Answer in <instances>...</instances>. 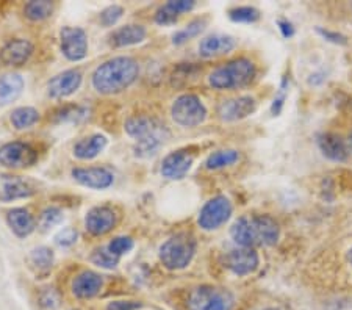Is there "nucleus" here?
<instances>
[{
	"mask_svg": "<svg viewBox=\"0 0 352 310\" xmlns=\"http://www.w3.org/2000/svg\"><path fill=\"white\" fill-rule=\"evenodd\" d=\"M140 74L138 63L130 56H115L102 63L93 74V87L100 94L122 93Z\"/></svg>",
	"mask_w": 352,
	"mask_h": 310,
	"instance_id": "f257e3e1",
	"label": "nucleus"
},
{
	"mask_svg": "<svg viewBox=\"0 0 352 310\" xmlns=\"http://www.w3.org/2000/svg\"><path fill=\"white\" fill-rule=\"evenodd\" d=\"M230 235L240 247L274 246L279 241L280 228L274 218L268 215L241 217L230 229Z\"/></svg>",
	"mask_w": 352,
	"mask_h": 310,
	"instance_id": "f03ea898",
	"label": "nucleus"
},
{
	"mask_svg": "<svg viewBox=\"0 0 352 310\" xmlns=\"http://www.w3.org/2000/svg\"><path fill=\"white\" fill-rule=\"evenodd\" d=\"M126 132L136 141L135 152L140 157H151L166 143L168 129L154 118L133 116L126 122Z\"/></svg>",
	"mask_w": 352,
	"mask_h": 310,
	"instance_id": "7ed1b4c3",
	"label": "nucleus"
},
{
	"mask_svg": "<svg viewBox=\"0 0 352 310\" xmlns=\"http://www.w3.org/2000/svg\"><path fill=\"white\" fill-rule=\"evenodd\" d=\"M255 77V65L248 58L232 60L219 66L208 77L210 87L214 89H238L251 83Z\"/></svg>",
	"mask_w": 352,
	"mask_h": 310,
	"instance_id": "20e7f679",
	"label": "nucleus"
},
{
	"mask_svg": "<svg viewBox=\"0 0 352 310\" xmlns=\"http://www.w3.org/2000/svg\"><path fill=\"white\" fill-rule=\"evenodd\" d=\"M196 239L191 234H177L164 241L160 247V262L168 269H184L191 263L196 254Z\"/></svg>",
	"mask_w": 352,
	"mask_h": 310,
	"instance_id": "39448f33",
	"label": "nucleus"
},
{
	"mask_svg": "<svg viewBox=\"0 0 352 310\" xmlns=\"http://www.w3.org/2000/svg\"><path fill=\"white\" fill-rule=\"evenodd\" d=\"M235 298L227 289L213 285H201L191 291L190 310H232Z\"/></svg>",
	"mask_w": 352,
	"mask_h": 310,
	"instance_id": "423d86ee",
	"label": "nucleus"
},
{
	"mask_svg": "<svg viewBox=\"0 0 352 310\" xmlns=\"http://www.w3.org/2000/svg\"><path fill=\"white\" fill-rule=\"evenodd\" d=\"M173 120L182 127H196L207 120V109L196 94H182L174 100Z\"/></svg>",
	"mask_w": 352,
	"mask_h": 310,
	"instance_id": "0eeeda50",
	"label": "nucleus"
},
{
	"mask_svg": "<svg viewBox=\"0 0 352 310\" xmlns=\"http://www.w3.org/2000/svg\"><path fill=\"white\" fill-rule=\"evenodd\" d=\"M232 204L226 196H217L210 199L206 206L202 207L199 213L197 223L204 230H217L221 225L229 221L232 217Z\"/></svg>",
	"mask_w": 352,
	"mask_h": 310,
	"instance_id": "6e6552de",
	"label": "nucleus"
},
{
	"mask_svg": "<svg viewBox=\"0 0 352 310\" xmlns=\"http://www.w3.org/2000/svg\"><path fill=\"white\" fill-rule=\"evenodd\" d=\"M38 160L36 151L25 143L21 141H14V143L3 144L0 148V165L11 168V169H21L35 165Z\"/></svg>",
	"mask_w": 352,
	"mask_h": 310,
	"instance_id": "1a4fd4ad",
	"label": "nucleus"
},
{
	"mask_svg": "<svg viewBox=\"0 0 352 310\" xmlns=\"http://www.w3.org/2000/svg\"><path fill=\"white\" fill-rule=\"evenodd\" d=\"M61 50L67 60L80 61L88 54V36L78 27H63L60 32Z\"/></svg>",
	"mask_w": 352,
	"mask_h": 310,
	"instance_id": "9d476101",
	"label": "nucleus"
},
{
	"mask_svg": "<svg viewBox=\"0 0 352 310\" xmlns=\"http://www.w3.org/2000/svg\"><path fill=\"white\" fill-rule=\"evenodd\" d=\"M258 254L252 247H236L224 256V267L235 276L252 274L258 268Z\"/></svg>",
	"mask_w": 352,
	"mask_h": 310,
	"instance_id": "9b49d317",
	"label": "nucleus"
},
{
	"mask_svg": "<svg viewBox=\"0 0 352 310\" xmlns=\"http://www.w3.org/2000/svg\"><path fill=\"white\" fill-rule=\"evenodd\" d=\"M257 110L254 98L251 96H240L235 99H227L218 107V115L226 122L241 121L244 118L251 116Z\"/></svg>",
	"mask_w": 352,
	"mask_h": 310,
	"instance_id": "f8f14e48",
	"label": "nucleus"
},
{
	"mask_svg": "<svg viewBox=\"0 0 352 310\" xmlns=\"http://www.w3.org/2000/svg\"><path fill=\"white\" fill-rule=\"evenodd\" d=\"M195 163V155L186 149H180L171 152L164 157L162 163V174L163 177L169 180H180L184 179Z\"/></svg>",
	"mask_w": 352,
	"mask_h": 310,
	"instance_id": "ddd939ff",
	"label": "nucleus"
},
{
	"mask_svg": "<svg viewBox=\"0 0 352 310\" xmlns=\"http://www.w3.org/2000/svg\"><path fill=\"white\" fill-rule=\"evenodd\" d=\"M82 85V72L78 69H69L50 78L47 93L54 99H63L77 91Z\"/></svg>",
	"mask_w": 352,
	"mask_h": 310,
	"instance_id": "4468645a",
	"label": "nucleus"
},
{
	"mask_svg": "<svg viewBox=\"0 0 352 310\" xmlns=\"http://www.w3.org/2000/svg\"><path fill=\"white\" fill-rule=\"evenodd\" d=\"M72 177L83 187L93 190L110 188L115 182V176L105 168H76L72 169Z\"/></svg>",
	"mask_w": 352,
	"mask_h": 310,
	"instance_id": "2eb2a0df",
	"label": "nucleus"
},
{
	"mask_svg": "<svg viewBox=\"0 0 352 310\" xmlns=\"http://www.w3.org/2000/svg\"><path fill=\"white\" fill-rule=\"evenodd\" d=\"M35 190L30 184L19 176H11V174H0V201L11 202L18 199H27Z\"/></svg>",
	"mask_w": 352,
	"mask_h": 310,
	"instance_id": "dca6fc26",
	"label": "nucleus"
},
{
	"mask_svg": "<svg viewBox=\"0 0 352 310\" xmlns=\"http://www.w3.org/2000/svg\"><path fill=\"white\" fill-rule=\"evenodd\" d=\"M116 225V213L110 207H94L87 213L85 228L93 235H105Z\"/></svg>",
	"mask_w": 352,
	"mask_h": 310,
	"instance_id": "f3484780",
	"label": "nucleus"
},
{
	"mask_svg": "<svg viewBox=\"0 0 352 310\" xmlns=\"http://www.w3.org/2000/svg\"><path fill=\"white\" fill-rule=\"evenodd\" d=\"M33 52V46L27 39H11L5 44L2 52H0V61L7 66H22L30 58Z\"/></svg>",
	"mask_w": 352,
	"mask_h": 310,
	"instance_id": "a211bd4d",
	"label": "nucleus"
},
{
	"mask_svg": "<svg viewBox=\"0 0 352 310\" xmlns=\"http://www.w3.org/2000/svg\"><path fill=\"white\" fill-rule=\"evenodd\" d=\"M235 44L234 36L217 33V35H210L202 39L201 44H199V54L204 58H214V56L232 52L235 49Z\"/></svg>",
	"mask_w": 352,
	"mask_h": 310,
	"instance_id": "6ab92c4d",
	"label": "nucleus"
},
{
	"mask_svg": "<svg viewBox=\"0 0 352 310\" xmlns=\"http://www.w3.org/2000/svg\"><path fill=\"white\" fill-rule=\"evenodd\" d=\"M102 285H104V279L100 274L94 272H82L72 282V293L80 300H91L99 295Z\"/></svg>",
	"mask_w": 352,
	"mask_h": 310,
	"instance_id": "aec40b11",
	"label": "nucleus"
},
{
	"mask_svg": "<svg viewBox=\"0 0 352 310\" xmlns=\"http://www.w3.org/2000/svg\"><path fill=\"white\" fill-rule=\"evenodd\" d=\"M192 0H171L158 8L155 13V22L158 25H173L179 21L182 13H188L195 8Z\"/></svg>",
	"mask_w": 352,
	"mask_h": 310,
	"instance_id": "412c9836",
	"label": "nucleus"
},
{
	"mask_svg": "<svg viewBox=\"0 0 352 310\" xmlns=\"http://www.w3.org/2000/svg\"><path fill=\"white\" fill-rule=\"evenodd\" d=\"M318 148L326 159L332 162H344L348 159V148L344 141L335 133H322L318 137Z\"/></svg>",
	"mask_w": 352,
	"mask_h": 310,
	"instance_id": "4be33fe9",
	"label": "nucleus"
},
{
	"mask_svg": "<svg viewBox=\"0 0 352 310\" xmlns=\"http://www.w3.org/2000/svg\"><path fill=\"white\" fill-rule=\"evenodd\" d=\"M146 38V28L143 25H124L119 27L110 35V44L113 47H127L143 43Z\"/></svg>",
	"mask_w": 352,
	"mask_h": 310,
	"instance_id": "5701e85b",
	"label": "nucleus"
},
{
	"mask_svg": "<svg viewBox=\"0 0 352 310\" xmlns=\"http://www.w3.org/2000/svg\"><path fill=\"white\" fill-rule=\"evenodd\" d=\"M107 143H109V140L104 135H91V137L80 140L74 146V155L80 160H93L107 148Z\"/></svg>",
	"mask_w": 352,
	"mask_h": 310,
	"instance_id": "b1692460",
	"label": "nucleus"
},
{
	"mask_svg": "<svg viewBox=\"0 0 352 310\" xmlns=\"http://www.w3.org/2000/svg\"><path fill=\"white\" fill-rule=\"evenodd\" d=\"M7 221L13 232L24 239L35 230V219L30 215V212L25 208H13L8 212Z\"/></svg>",
	"mask_w": 352,
	"mask_h": 310,
	"instance_id": "393cba45",
	"label": "nucleus"
},
{
	"mask_svg": "<svg viewBox=\"0 0 352 310\" xmlns=\"http://www.w3.org/2000/svg\"><path fill=\"white\" fill-rule=\"evenodd\" d=\"M24 89V78L19 74L0 77V107L14 102Z\"/></svg>",
	"mask_w": 352,
	"mask_h": 310,
	"instance_id": "a878e982",
	"label": "nucleus"
},
{
	"mask_svg": "<svg viewBox=\"0 0 352 310\" xmlns=\"http://www.w3.org/2000/svg\"><path fill=\"white\" fill-rule=\"evenodd\" d=\"M240 159L238 152L234 149H221L213 152V154L208 155V159L206 160V168L210 169V171H214V169H221V168H227L235 165V163Z\"/></svg>",
	"mask_w": 352,
	"mask_h": 310,
	"instance_id": "bb28decb",
	"label": "nucleus"
},
{
	"mask_svg": "<svg viewBox=\"0 0 352 310\" xmlns=\"http://www.w3.org/2000/svg\"><path fill=\"white\" fill-rule=\"evenodd\" d=\"M39 120L38 110L32 109V107H19V109L13 110L11 113V124L18 131H24V129H30L35 126Z\"/></svg>",
	"mask_w": 352,
	"mask_h": 310,
	"instance_id": "cd10ccee",
	"label": "nucleus"
},
{
	"mask_svg": "<svg viewBox=\"0 0 352 310\" xmlns=\"http://www.w3.org/2000/svg\"><path fill=\"white\" fill-rule=\"evenodd\" d=\"M206 27H207V18H197L195 21H191L185 28H182V30L175 33L173 36V43L175 46H180V44L190 41L191 38H196L197 35H201Z\"/></svg>",
	"mask_w": 352,
	"mask_h": 310,
	"instance_id": "c85d7f7f",
	"label": "nucleus"
},
{
	"mask_svg": "<svg viewBox=\"0 0 352 310\" xmlns=\"http://www.w3.org/2000/svg\"><path fill=\"white\" fill-rule=\"evenodd\" d=\"M54 11V3L47 0H39V2H28L24 7V14L30 21H44L47 19Z\"/></svg>",
	"mask_w": 352,
	"mask_h": 310,
	"instance_id": "c756f323",
	"label": "nucleus"
},
{
	"mask_svg": "<svg viewBox=\"0 0 352 310\" xmlns=\"http://www.w3.org/2000/svg\"><path fill=\"white\" fill-rule=\"evenodd\" d=\"M30 262L38 268V272H49L54 263V252L47 246L35 247L30 252Z\"/></svg>",
	"mask_w": 352,
	"mask_h": 310,
	"instance_id": "7c9ffc66",
	"label": "nucleus"
},
{
	"mask_svg": "<svg viewBox=\"0 0 352 310\" xmlns=\"http://www.w3.org/2000/svg\"><path fill=\"white\" fill-rule=\"evenodd\" d=\"M89 110L82 105H67L55 115L56 122H80L88 118Z\"/></svg>",
	"mask_w": 352,
	"mask_h": 310,
	"instance_id": "2f4dec72",
	"label": "nucleus"
},
{
	"mask_svg": "<svg viewBox=\"0 0 352 310\" xmlns=\"http://www.w3.org/2000/svg\"><path fill=\"white\" fill-rule=\"evenodd\" d=\"M229 18L241 24H252L260 19V11L254 7H236L229 11Z\"/></svg>",
	"mask_w": 352,
	"mask_h": 310,
	"instance_id": "473e14b6",
	"label": "nucleus"
},
{
	"mask_svg": "<svg viewBox=\"0 0 352 310\" xmlns=\"http://www.w3.org/2000/svg\"><path fill=\"white\" fill-rule=\"evenodd\" d=\"M61 221H63V212L56 207H49L45 208L41 213V217H39V229H41L43 232H47V230L55 228V225H58Z\"/></svg>",
	"mask_w": 352,
	"mask_h": 310,
	"instance_id": "72a5a7b5",
	"label": "nucleus"
},
{
	"mask_svg": "<svg viewBox=\"0 0 352 310\" xmlns=\"http://www.w3.org/2000/svg\"><path fill=\"white\" fill-rule=\"evenodd\" d=\"M91 262L98 265L100 268L113 269L118 267L119 258L116 256H113V254L109 251V247H99V250H96L93 252V256H91Z\"/></svg>",
	"mask_w": 352,
	"mask_h": 310,
	"instance_id": "f704fd0d",
	"label": "nucleus"
},
{
	"mask_svg": "<svg viewBox=\"0 0 352 310\" xmlns=\"http://www.w3.org/2000/svg\"><path fill=\"white\" fill-rule=\"evenodd\" d=\"M109 251L116 256L118 258H121L122 256H126L127 252L133 250V240L130 236H116L109 243Z\"/></svg>",
	"mask_w": 352,
	"mask_h": 310,
	"instance_id": "c9c22d12",
	"label": "nucleus"
},
{
	"mask_svg": "<svg viewBox=\"0 0 352 310\" xmlns=\"http://www.w3.org/2000/svg\"><path fill=\"white\" fill-rule=\"evenodd\" d=\"M122 14H124V8L121 5H111V7L102 11L99 16V21L104 27H111L122 18Z\"/></svg>",
	"mask_w": 352,
	"mask_h": 310,
	"instance_id": "e433bc0d",
	"label": "nucleus"
},
{
	"mask_svg": "<svg viewBox=\"0 0 352 310\" xmlns=\"http://www.w3.org/2000/svg\"><path fill=\"white\" fill-rule=\"evenodd\" d=\"M287 94H288V82H287V78H283L282 83H280L279 91H277L276 98H274V100H272V105H271V113L274 116L280 115V111L283 109V104H285Z\"/></svg>",
	"mask_w": 352,
	"mask_h": 310,
	"instance_id": "4c0bfd02",
	"label": "nucleus"
},
{
	"mask_svg": "<svg viewBox=\"0 0 352 310\" xmlns=\"http://www.w3.org/2000/svg\"><path fill=\"white\" fill-rule=\"evenodd\" d=\"M77 239H78V234H77L76 229L65 228V229H61L60 232L55 235L54 240H55V243L58 245V246L67 247V246H72L74 243H76Z\"/></svg>",
	"mask_w": 352,
	"mask_h": 310,
	"instance_id": "58836bf2",
	"label": "nucleus"
},
{
	"mask_svg": "<svg viewBox=\"0 0 352 310\" xmlns=\"http://www.w3.org/2000/svg\"><path fill=\"white\" fill-rule=\"evenodd\" d=\"M143 304L138 301H111L107 310H136L140 309Z\"/></svg>",
	"mask_w": 352,
	"mask_h": 310,
	"instance_id": "ea45409f",
	"label": "nucleus"
},
{
	"mask_svg": "<svg viewBox=\"0 0 352 310\" xmlns=\"http://www.w3.org/2000/svg\"><path fill=\"white\" fill-rule=\"evenodd\" d=\"M316 32L320 33V35H321L322 38H326L327 41H331V43H333V44H346V38L340 35V33H337V32L324 30V28H321V27H318Z\"/></svg>",
	"mask_w": 352,
	"mask_h": 310,
	"instance_id": "a19ab883",
	"label": "nucleus"
},
{
	"mask_svg": "<svg viewBox=\"0 0 352 310\" xmlns=\"http://www.w3.org/2000/svg\"><path fill=\"white\" fill-rule=\"evenodd\" d=\"M277 24H279V28H280L283 38H292L294 35V27L292 25V22L280 19V21H277Z\"/></svg>",
	"mask_w": 352,
	"mask_h": 310,
	"instance_id": "79ce46f5",
	"label": "nucleus"
},
{
	"mask_svg": "<svg viewBox=\"0 0 352 310\" xmlns=\"http://www.w3.org/2000/svg\"><path fill=\"white\" fill-rule=\"evenodd\" d=\"M44 295L45 296H43V304H44V306H47V307H56V306H58V300H54V295H55V293L52 291V289H50V291L47 290V291H45L44 293Z\"/></svg>",
	"mask_w": 352,
	"mask_h": 310,
	"instance_id": "37998d69",
	"label": "nucleus"
},
{
	"mask_svg": "<svg viewBox=\"0 0 352 310\" xmlns=\"http://www.w3.org/2000/svg\"><path fill=\"white\" fill-rule=\"evenodd\" d=\"M349 146H351V149H352V132L349 135Z\"/></svg>",
	"mask_w": 352,
	"mask_h": 310,
	"instance_id": "c03bdc74",
	"label": "nucleus"
},
{
	"mask_svg": "<svg viewBox=\"0 0 352 310\" xmlns=\"http://www.w3.org/2000/svg\"><path fill=\"white\" fill-rule=\"evenodd\" d=\"M349 258H351V265H352V250H351V254H349Z\"/></svg>",
	"mask_w": 352,
	"mask_h": 310,
	"instance_id": "a18cd8bd",
	"label": "nucleus"
}]
</instances>
